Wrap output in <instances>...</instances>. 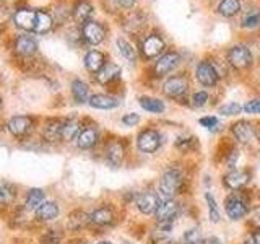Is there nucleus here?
I'll return each instance as SVG.
<instances>
[{
  "mask_svg": "<svg viewBox=\"0 0 260 244\" xmlns=\"http://www.w3.org/2000/svg\"><path fill=\"white\" fill-rule=\"evenodd\" d=\"M184 186V176L179 169L176 168H169L162 173L159 179V186H158V194L161 200L166 199H174V195L181 192Z\"/></svg>",
  "mask_w": 260,
  "mask_h": 244,
  "instance_id": "obj_1",
  "label": "nucleus"
},
{
  "mask_svg": "<svg viewBox=\"0 0 260 244\" xmlns=\"http://www.w3.org/2000/svg\"><path fill=\"white\" fill-rule=\"evenodd\" d=\"M224 210L233 222H238L249 214V202L242 192H233L224 199Z\"/></svg>",
  "mask_w": 260,
  "mask_h": 244,
  "instance_id": "obj_2",
  "label": "nucleus"
},
{
  "mask_svg": "<svg viewBox=\"0 0 260 244\" xmlns=\"http://www.w3.org/2000/svg\"><path fill=\"white\" fill-rule=\"evenodd\" d=\"M226 59L230 62V65H233L234 69L238 70H244L249 69L252 62H254V57H252V51L246 46V44H234L228 49Z\"/></svg>",
  "mask_w": 260,
  "mask_h": 244,
  "instance_id": "obj_3",
  "label": "nucleus"
},
{
  "mask_svg": "<svg viewBox=\"0 0 260 244\" xmlns=\"http://www.w3.org/2000/svg\"><path fill=\"white\" fill-rule=\"evenodd\" d=\"M190 88L189 78L184 73H177V75H171L165 85H162V93H165L168 98H173V100H181L182 96L187 95Z\"/></svg>",
  "mask_w": 260,
  "mask_h": 244,
  "instance_id": "obj_4",
  "label": "nucleus"
},
{
  "mask_svg": "<svg viewBox=\"0 0 260 244\" xmlns=\"http://www.w3.org/2000/svg\"><path fill=\"white\" fill-rule=\"evenodd\" d=\"M195 78L203 86H216L221 75H219V70L213 62L200 60L195 67Z\"/></svg>",
  "mask_w": 260,
  "mask_h": 244,
  "instance_id": "obj_5",
  "label": "nucleus"
},
{
  "mask_svg": "<svg viewBox=\"0 0 260 244\" xmlns=\"http://www.w3.org/2000/svg\"><path fill=\"white\" fill-rule=\"evenodd\" d=\"M137 146L143 153H154L161 146V135L154 129H143L137 137Z\"/></svg>",
  "mask_w": 260,
  "mask_h": 244,
  "instance_id": "obj_6",
  "label": "nucleus"
},
{
  "mask_svg": "<svg viewBox=\"0 0 260 244\" xmlns=\"http://www.w3.org/2000/svg\"><path fill=\"white\" fill-rule=\"evenodd\" d=\"M181 64V55L176 51H168L162 55L158 57V60L154 62V67H153V72L156 77H165L168 73L173 72L177 65Z\"/></svg>",
  "mask_w": 260,
  "mask_h": 244,
  "instance_id": "obj_7",
  "label": "nucleus"
},
{
  "mask_svg": "<svg viewBox=\"0 0 260 244\" xmlns=\"http://www.w3.org/2000/svg\"><path fill=\"white\" fill-rule=\"evenodd\" d=\"M179 203L174 199L161 200L159 207L154 214V220L158 225H173V220L179 215Z\"/></svg>",
  "mask_w": 260,
  "mask_h": 244,
  "instance_id": "obj_8",
  "label": "nucleus"
},
{
  "mask_svg": "<svg viewBox=\"0 0 260 244\" xmlns=\"http://www.w3.org/2000/svg\"><path fill=\"white\" fill-rule=\"evenodd\" d=\"M135 203H137V208H138L140 214L154 215V214H156L158 207H159V203H161V197H159V194H156V192L145 191V192H140L137 195Z\"/></svg>",
  "mask_w": 260,
  "mask_h": 244,
  "instance_id": "obj_9",
  "label": "nucleus"
},
{
  "mask_svg": "<svg viewBox=\"0 0 260 244\" xmlns=\"http://www.w3.org/2000/svg\"><path fill=\"white\" fill-rule=\"evenodd\" d=\"M231 132L234 135V138L239 143L249 145L254 140H257V130L254 127V124H250L249 120H238L231 126Z\"/></svg>",
  "mask_w": 260,
  "mask_h": 244,
  "instance_id": "obj_10",
  "label": "nucleus"
},
{
  "mask_svg": "<svg viewBox=\"0 0 260 244\" xmlns=\"http://www.w3.org/2000/svg\"><path fill=\"white\" fill-rule=\"evenodd\" d=\"M166 49V43L159 35H150L143 39L142 43V54L146 59H154V57L162 55Z\"/></svg>",
  "mask_w": 260,
  "mask_h": 244,
  "instance_id": "obj_11",
  "label": "nucleus"
},
{
  "mask_svg": "<svg viewBox=\"0 0 260 244\" xmlns=\"http://www.w3.org/2000/svg\"><path fill=\"white\" fill-rule=\"evenodd\" d=\"M250 182V173L246 169H231L223 176V186L231 191H241Z\"/></svg>",
  "mask_w": 260,
  "mask_h": 244,
  "instance_id": "obj_12",
  "label": "nucleus"
},
{
  "mask_svg": "<svg viewBox=\"0 0 260 244\" xmlns=\"http://www.w3.org/2000/svg\"><path fill=\"white\" fill-rule=\"evenodd\" d=\"M81 33H83V39L91 46L101 44L104 41V38H106L104 26L101 23L93 21V20H89V21H86L83 24V29H81Z\"/></svg>",
  "mask_w": 260,
  "mask_h": 244,
  "instance_id": "obj_13",
  "label": "nucleus"
},
{
  "mask_svg": "<svg viewBox=\"0 0 260 244\" xmlns=\"http://www.w3.org/2000/svg\"><path fill=\"white\" fill-rule=\"evenodd\" d=\"M7 127H8V132H10L12 135L24 137L31 130L32 120L28 116H15L7 122Z\"/></svg>",
  "mask_w": 260,
  "mask_h": 244,
  "instance_id": "obj_14",
  "label": "nucleus"
},
{
  "mask_svg": "<svg viewBox=\"0 0 260 244\" xmlns=\"http://www.w3.org/2000/svg\"><path fill=\"white\" fill-rule=\"evenodd\" d=\"M124 155H125L124 143L119 142V140H114L106 146V161H108L112 168H117L122 165V161H124Z\"/></svg>",
  "mask_w": 260,
  "mask_h": 244,
  "instance_id": "obj_15",
  "label": "nucleus"
},
{
  "mask_svg": "<svg viewBox=\"0 0 260 244\" xmlns=\"http://www.w3.org/2000/svg\"><path fill=\"white\" fill-rule=\"evenodd\" d=\"M89 222L98 226H109V225H114V222H116V214H114V210L111 207L104 205V207H100L94 211H91Z\"/></svg>",
  "mask_w": 260,
  "mask_h": 244,
  "instance_id": "obj_16",
  "label": "nucleus"
},
{
  "mask_svg": "<svg viewBox=\"0 0 260 244\" xmlns=\"http://www.w3.org/2000/svg\"><path fill=\"white\" fill-rule=\"evenodd\" d=\"M120 77V67L114 62H106L104 67L96 73V80L101 85H108L111 81L117 80Z\"/></svg>",
  "mask_w": 260,
  "mask_h": 244,
  "instance_id": "obj_17",
  "label": "nucleus"
},
{
  "mask_svg": "<svg viewBox=\"0 0 260 244\" xmlns=\"http://www.w3.org/2000/svg\"><path fill=\"white\" fill-rule=\"evenodd\" d=\"M89 106L91 108H96V109H116L119 106V100L114 96H109V95H103V93H98V95H91L89 98Z\"/></svg>",
  "mask_w": 260,
  "mask_h": 244,
  "instance_id": "obj_18",
  "label": "nucleus"
},
{
  "mask_svg": "<svg viewBox=\"0 0 260 244\" xmlns=\"http://www.w3.org/2000/svg\"><path fill=\"white\" fill-rule=\"evenodd\" d=\"M13 20L16 23V26L26 31H35V21H36V10H18L15 13Z\"/></svg>",
  "mask_w": 260,
  "mask_h": 244,
  "instance_id": "obj_19",
  "label": "nucleus"
},
{
  "mask_svg": "<svg viewBox=\"0 0 260 244\" xmlns=\"http://www.w3.org/2000/svg\"><path fill=\"white\" fill-rule=\"evenodd\" d=\"M75 140H77V146H78L80 150L93 148V146L98 143V132H96V129H91V127L83 129L78 134V137L75 138Z\"/></svg>",
  "mask_w": 260,
  "mask_h": 244,
  "instance_id": "obj_20",
  "label": "nucleus"
},
{
  "mask_svg": "<svg viewBox=\"0 0 260 244\" xmlns=\"http://www.w3.org/2000/svg\"><path fill=\"white\" fill-rule=\"evenodd\" d=\"M104 64H106V57H104L103 52H100V51H89V52H86V55H85V67H86L88 72L98 73L104 67Z\"/></svg>",
  "mask_w": 260,
  "mask_h": 244,
  "instance_id": "obj_21",
  "label": "nucleus"
},
{
  "mask_svg": "<svg viewBox=\"0 0 260 244\" xmlns=\"http://www.w3.org/2000/svg\"><path fill=\"white\" fill-rule=\"evenodd\" d=\"M59 215V205L54 202H44L36 208V218L39 222H51Z\"/></svg>",
  "mask_w": 260,
  "mask_h": 244,
  "instance_id": "obj_22",
  "label": "nucleus"
},
{
  "mask_svg": "<svg viewBox=\"0 0 260 244\" xmlns=\"http://www.w3.org/2000/svg\"><path fill=\"white\" fill-rule=\"evenodd\" d=\"M62 127H63V120H59V119H52L49 120L46 127H44V138L47 142H57L62 138Z\"/></svg>",
  "mask_w": 260,
  "mask_h": 244,
  "instance_id": "obj_23",
  "label": "nucleus"
},
{
  "mask_svg": "<svg viewBox=\"0 0 260 244\" xmlns=\"http://www.w3.org/2000/svg\"><path fill=\"white\" fill-rule=\"evenodd\" d=\"M15 49L18 54L28 57L38 51V43L31 36H20L15 43Z\"/></svg>",
  "mask_w": 260,
  "mask_h": 244,
  "instance_id": "obj_24",
  "label": "nucleus"
},
{
  "mask_svg": "<svg viewBox=\"0 0 260 244\" xmlns=\"http://www.w3.org/2000/svg\"><path fill=\"white\" fill-rule=\"evenodd\" d=\"M140 106L146 111V112H151V114H161L165 112L166 106L162 103L159 98H153V96H140Z\"/></svg>",
  "mask_w": 260,
  "mask_h": 244,
  "instance_id": "obj_25",
  "label": "nucleus"
},
{
  "mask_svg": "<svg viewBox=\"0 0 260 244\" xmlns=\"http://www.w3.org/2000/svg\"><path fill=\"white\" fill-rule=\"evenodd\" d=\"M91 13H93V7L89 2H86V0H81V2H78L75 8H73V18H75L77 23H81V24L89 21Z\"/></svg>",
  "mask_w": 260,
  "mask_h": 244,
  "instance_id": "obj_26",
  "label": "nucleus"
},
{
  "mask_svg": "<svg viewBox=\"0 0 260 244\" xmlns=\"http://www.w3.org/2000/svg\"><path fill=\"white\" fill-rule=\"evenodd\" d=\"M218 12L224 18H233L241 12V0H221L218 5Z\"/></svg>",
  "mask_w": 260,
  "mask_h": 244,
  "instance_id": "obj_27",
  "label": "nucleus"
},
{
  "mask_svg": "<svg viewBox=\"0 0 260 244\" xmlns=\"http://www.w3.org/2000/svg\"><path fill=\"white\" fill-rule=\"evenodd\" d=\"M72 95L75 98L77 103H86L89 101V88L85 81L81 80H73L72 81Z\"/></svg>",
  "mask_w": 260,
  "mask_h": 244,
  "instance_id": "obj_28",
  "label": "nucleus"
},
{
  "mask_svg": "<svg viewBox=\"0 0 260 244\" xmlns=\"http://www.w3.org/2000/svg\"><path fill=\"white\" fill-rule=\"evenodd\" d=\"M241 26L244 29H255L260 26V10L258 8H249V10L242 15Z\"/></svg>",
  "mask_w": 260,
  "mask_h": 244,
  "instance_id": "obj_29",
  "label": "nucleus"
},
{
  "mask_svg": "<svg viewBox=\"0 0 260 244\" xmlns=\"http://www.w3.org/2000/svg\"><path fill=\"white\" fill-rule=\"evenodd\" d=\"M81 132V127H80V122L77 119H69L63 122V127H62V138L63 140H75L78 137V134Z\"/></svg>",
  "mask_w": 260,
  "mask_h": 244,
  "instance_id": "obj_30",
  "label": "nucleus"
},
{
  "mask_svg": "<svg viewBox=\"0 0 260 244\" xmlns=\"http://www.w3.org/2000/svg\"><path fill=\"white\" fill-rule=\"evenodd\" d=\"M52 28V16L44 10H36V21H35V31L36 33H47Z\"/></svg>",
  "mask_w": 260,
  "mask_h": 244,
  "instance_id": "obj_31",
  "label": "nucleus"
},
{
  "mask_svg": "<svg viewBox=\"0 0 260 244\" xmlns=\"http://www.w3.org/2000/svg\"><path fill=\"white\" fill-rule=\"evenodd\" d=\"M117 49H119L120 55L124 57L125 60H128L130 64L137 62V51H135V47L128 43V41H125L124 38H119L117 39Z\"/></svg>",
  "mask_w": 260,
  "mask_h": 244,
  "instance_id": "obj_32",
  "label": "nucleus"
},
{
  "mask_svg": "<svg viewBox=\"0 0 260 244\" xmlns=\"http://www.w3.org/2000/svg\"><path fill=\"white\" fill-rule=\"evenodd\" d=\"M88 222H89V215H86L85 211H81V210H77L70 215L69 226L72 230H80V228H83Z\"/></svg>",
  "mask_w": 260,
  "mask_h": 244,
  "instance_id": "obj_33",
  "label": "nucleus"
},
{
  "mask_svg": "<svg viewBox=\"0 0 260 244\" xmlns=\"http://www.w3.org/2000/svg\"><path fill=\"white\" fill-rule=\"evenodd\" d=\"M41 203H44V192L41 189H31L26 197V208L36 210Z\"/></svg>",
  "mask_w": 260,
  "mask_h": 244,
  "instance_id": "obj_34",
  "label": "nucleus"
},
{
  "mask_svg": "<svg viewBox=\"0 0 260 244\" xmlns=\"http://www.w3.org/2000/svg\"><path fill=\"white\" fill-rule=\"evenodd\" d=\"M205 200H207V205H208V217H210V222L213 223H219L221 220V214H219V208L216 205V200L215 197L211 195L210 192L205 194Z\"/></svg>",
  "mask_w": 260,
  "mask_h": 244,
  "instance_id": "obj_35",
  "label": "nucleus"
},
{
  "mask_svg": "<svg viewBox=\"0 0 260 244\" xmlns=\"http://www.w3.org/2000/svg\"><path fill=\"white\" fill-rule=\"evenodd\" d=\"M181 244H205L202 238V231L199 228H190L182 234V241Z\"/></svg>",
  "mask_w": 260,
  "mask_h": 244,
  "instance_id": "obj_36",
  "label": "nucleus"
},
{
  "mask_svg": "<svg viewBox=\"0 0 260 244\" xmlns=\"http://www.w3.org/2000/svg\"><path fill=\"white\" fill-rule=\"evenodd\" d=\"M242 106L239 103H224L223 106H219L218 112L223 114V116H239L242 112Z\"/></svg>",
  "mask_w": 260,
  "mask_h": 244,
  "instance_id": "obj_37",
  "label": "nucleus"
},
{
  "mask_svg": "<svg viewBox=\"0 0 260 244\" xmlns=\"http://www.w3.org/2000/svg\"><path fill=\"white\" fill-rule=\"evenodd\" d=\"M208 100H210V95L207 92H197V93H193L192 98H190V104L193 106L195 109H202L203 106H207L208 104Z\"/></svg>",
  "mask_w": 260,
  "mask_h": 244,
  "instance_id": "obj_38",
  "label": "nucleus"
},
{
  "mask_svg": "<svg viewBox=\"0 0 260 244\" xmlns=\"http://www.w3.org/2000/svg\"><path fill=\"white\" fill-rule=\"evenodd\" d=\"M41 244H60L62 234L55 230H47L43 236H41Z\"/></svg>",
  "mask_w": 260,
  "mask_h": 244,
  "instance_id": "obj_39",
  "label": "nucleus"
},
{
  "mask_svg": "<svg viewBox=\"0 0 260 244\" xmlns=\"http://www.w3.org/2000/svg\"><path fill=\"white\" fill-rule=\"evenodd\" d=\"M176 146H177L179 150H182V151H190L192 148L197 146V140H195L193 137H190V138L179 137L177 140H176Z\"/></svg>",
  "mask_w": 260,
  "mask_h": 244,
  "instance_id": "obj_40",
  "label": "nucleus"
},
{
  "mask_svg": "<svg viewBox=\"0 0 260 244\" xmlns=\"http://www.w3.org/2000/svg\"><path fill=\"white\" fill-rule=\"evenodd\" d=\"M242 109L246 114H260V98L249 100L246 104L242 106Z\"/></svg>",
  "mask_w": 260,
  "mask_h": 244,
  "instance_id": "obj_41",
  "label": "nucleus"
},
{
  "mask_svg": "<svg viewBox=\"0 0 260 244\" xmlns=\"http://www.w3.org/2000/svg\"><path fill=\"white\" fill-rule=\"evenodd\" d=\"M138 122H140V116L135 114V112H128V114H125L124 117H122V124L127 126V127H134V126L138 124Z\"/></svg>",
  "mask_w": 260,
  "mask_h": 244,
  "instance_id": "obj_42",
  "label": "nucleus"
},
{
  "mask_svg": "<svg viewBox=\"0 0 260 244\" xmlns=\"http://www.w3.org/2000/svg\"><path fill=\"white\" fill-rule=\"evenodd\" d=\"M199 122H200L202 127L210 129V130H213L215 127H218V119L215 116H205V117H202Z\"/></svg>",
  "mask_w": 260,
  "mask_h": 244,
  "instance_id": "obj_43",
  "label": "nucleus"
},
{
  "mask_svg": "<svg viewBox=\"0 0 260 244\" xmlns=\"http://www.w3.org/2000/svg\"><path fill=\"white\" fill-rule=\"evenodd\" d=\"M117 2H119V5H122L124 8H132L135 5L137 0H117Z\"/></svg>",
  "mask_w": 260,
  "mask_h": 244,
  "instance_id": "obj_44",
  "label": "nucleus"
},
{
  "mask_svg": "<svg viewBox=\"0 0 260 244\" xmlns=\"http://www.w3.org/2000/svg\"><path fill=\"white\" fill-rule=\"evenodd\" d=\"M252 239L255 241V244H260V228H257V230L254 231V234H252Z\"/></svg>",
  "mask_w": 260,
  "mask_h": 244,
  "instance_id": "obj_45",
  "label": "nucleus"
},
{
  "mask_svg": "<svg viewBox=\"0 0 260 244\" xmlns=\"http://www.w3.org/2000/svg\"><path fill=\"white\" fill-rule=\"evenodd\" d=\"M5 13H7V10H5V7L2 5V7H0V20L5 18Z\"/></svg>",
  "mask_w": 260,
  "mask_h": 244,
  "instance_id": "obj_46",
  "label": "nucleus"
},
{
  "mask_svg": "<svg viewBox=\"0 0 260 244\" xmlns=\"http://www.w3.org/2000/svg\"><path fill=\"white\" fill-rule=\"evenodd\" d=\"M208 242H210V244H221V241H219L218 238H210Z\"/></svg>",
  "mask_w": 260,
  "mask_h": 244,
  "instance_id": "obj_47",
  "label": "nucleus"
},
{
  "mask_svg": "<svg viewBox=\"0 0 260 244\" xmlns=\"http://www.w3.org/2000/svg\"><path fill=\"white\" fill-rule=\"evenodd\" d=\"M244 244H255V241L252 239V238H249V239H246V241H244Z\"/></svg>",
  "mask_w": 260,
  "mask_h": 244,
  "instance_id": "obj_48",
  "label": "nucleus"
},
{
  "mask_svg": "<svg viewBox=\"0 0 260 244\" xmlns=\"http://www.w3.org/2000/svg\"><path fill=\"white\" fill-rule=\"evenodd\" d=\"M4 197V189H2V186H0V199Z\"/></svg>",
  "mask_w": 260,
  "mask_h": 244,
  "instance_id": "obj_49",
  "label": "nucleus"
},
{
  "mask_svg": "<svg viewBox=\"0 0 260 244\" xmlns=\"http://www.w3.org/2000/svg\"><path fill=\"white\" fill-rule=\"evenodd\" d=\"M98 244H112V242H109V241H101V242H98Z\"/></svg>",
  "mask_w": 260,
  "mask_h": 244,
  "instance_id": "obj_50",
  "label": "nucleus"
},
{
  "mask_svg": "<svg viewBox=\"0 0 260 244\" xmlns=\"http://www.w3.org/2000/svg\"><path fill=\"white\" fill-rule=\"evenodd\" d=\"M0 108H2V101H0Z\"/></svg>",
  "mask_w": 260,
  "mask_h": 244,
  "instance_id": "obj_51",
  "label": "nucleus"
}]
</instances>
